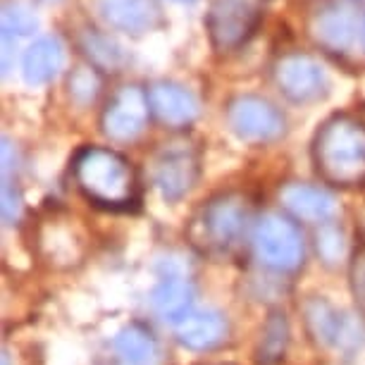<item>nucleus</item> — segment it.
I'll list each match as a JSON object with an SVG mask.
<instances>
[{
    "instance_id": "39448f33",
    "label": "nucleus",
    "mask_w": 365,
    "mask_h": 365,
    "mask_svg": "<svg viewBox=\"0 0 365 365\" xmlns=\"http://www.w3.org/2000/svg\"><path fill=\"white\" fill-rule=\"evenodd\" d=\"M308 334L320 346H334L341 351H356L365 344V325L356 315L336 311L325 299H311L303 308Z\"/></svg>"
},
{
    "instance_id": "5701e85b",
    "label": "nucleus",
    "mask_w": 365,
    "mask_h": 365,
    "mask_svg": "<svg viewBox=\"0 0 365 365\" xmlns=\"http://www.w3.org/2000/svg\"><path fill=\"white\" fill-rule=\"evenodd\" d=\"M101 88V79L91 67H77L70 77V96L77 106H88L96 101Z\"/></svg>"
},
{
    "instance_id": "f03ea898",
    "label": "nucleus",
    "mask_w": 365,
    "mask_h": 365,
    "mask_svg": "<svg viewBox=\"0 0 365 365\" xmlns=\"http://www.w3.org/2000/svg\"><path fill=\"white\" fill-rule=\"evenodd\" d=\"M74 179L88 201L103 208L127 210L139 201V179L132 163L110 148H81L74 158Z\"/></svg>"
},
{
    "instance_id": "2eb2a0df",
    "label": "nucleus",
    "mask_w": 365,
    "mask_h": 365,
    "mask_svg": "<svg viewBox=\"0 0 365 365\" xmlns=\"http://www.w3.org/2000/svg\"><path fill=\"white\" fill-rule=\"evenodd\" d=\"M98 12L106 24L132 36L150 31L160 19L155 0H98Z\"/></svg>"
},
{
    "instance_id": "6ab92c4d",
    "label": "nucleus",
    "mask_w": 365,
    "mask_h": 365,
    "mask_svg": "<svg viewBox=\"0 0 365 365\" xmlns=\"http://www.w3.org/2000/svg\"><path fill=\"white\" fill-rule=\"evenodd\" d=\"M289 346V322L284 313H272L265 320L263 329H260V341H258V363L260 365H274L279 363L287 354Z\"/></svg>"
},
{
    "instance_id": "f257e3e1",
    "label": "nucleus",
    "mask_w": 365,
    "mask_h": 365,
    "mask_svg": "<svg viewBox=\"0 0 365 365\" xmlns=\"http://www.w3.org/2000/svg\"><path fill=\"white\" fill-rule=\"evenodd\" d=\"M313 163L318 175L334 187L365 184V125L351 115L322 122L313 139Z\"/></svg>"
},
{
    "instance_id": "f3484780",
    "label": "nucleus",
    "mask_w": 365,
    "mask_h": 365,
    "mask_svg": "<svg viewBox=\"0 0 365 365\" xmlns=\"http://www.w3.org/2000/svg\"><path fill=\"white\" fill-rule=\"evenodd\" d=\"M65 63V51L60 46L58 38L43 36L26 48L24 58H22V74L24 81L31 86L46 84L53 77H58V72L63 70Z\"/></svg>"
},
{
    "instance_id": "a211bd4d",
    "label": "nucleus",
    "mask_w": 365,
    "mask_h": 365,
    "mask_svg": "<svg viewBox=\"0 0 365 365\" xmlns=\"http://www.w3.org/2000/svg\"><path fill=\"white\" fill-rule=\"evenodd\" d=\"M115 356L120 365H158L160 358V346L148 327L139 325H127L113 341Z\"/></svg>"
},
{
    "instance_id": "ddd939ff",
    "label": "nucleus",
    "mask_w": 365,
    "mask_h": 365,
    "mask_svg": "<svg viewBox=\"0 0 365 365\" xmlns=\"http://www.w3.org/2000/svg\"><path fill=\"white\" fill-rule=\"evenodd\" d=\"M150 113L163 122L165 127L179 129L196 120L198 101L189 88L172 84V81H158L148 88Z\"/></svg>"
},
{
    "instance_id": "6e6552de",
    "label": "nucleus",
    "mask_w": 365,
    "mask_h": 365,
    "mask_svg": "<svg viewBox=\"0 0 365 365\" xmlns=\"http://www.w3.org/2000/svg\"><path fill=\"white\" fill-rule=\"evenodd\" d=\"M150 103L148 91L139 86H122L113 98L108 101L101 117L103 134L117 143H129L139 139L148 125Z\"/></svg>"
},
{
    "instance_id": "4468645a",
    "label": "nucleus",
    "mask_w": 365,
    "mask_h": 365,
    "mask_svg": "<svg viewBox=\"0 0 365 365\" xmlns=\"http://www.w3.org/2000/svg\"><path fill=\"white\" fill-rule=\"evenodd\" d=\"M282 205L292 212L296 220L303 222H318L325 225L332 220L336 210L334 196L327 189L313 187V184H303V182H292L279 191Z\"/></svg>"
},
{
    "instance_id": "1a4fd4ad",
    "label": "nucleus",
    "mask_w": 365,
    "mask_h": 365,
    "mask_svg": "<svg viewBox=\"0 0 365 365\" xmlns=\"http://www.w3.org/2000/svg\"><path fill=\"white\" fill-rule=\"evenodd\" d=\"M274 81L294 103H313L327 93L329 81L318 60L303 53H289L274 63Z\"/></svg>"
},
{
    "instance_id": "423d86ee",
    "label": "nucleus",
    "mask_w": 365,
    "mask_h": 365,
    "mask_svg": "<svg viewBox=\"0 0 365 365\" xmlns=\"http://www.w3.org/2000/svg\"><path fill=\"white\" fill-rule=\"evenodd\" d=\"M198 170V150L187 141H172L158 150L153 182L165 201H179L194 189Z\"/></svg>"
},
{
    "instance_id": "bb28decb",
    "label": "nucleus",
    "mask_w": 365,
    "mask_h": 365,
    "mask_svg": "<svg viewBox=\"0 0 365 365\" xmlns=\"http://www.w3.org/2000/svg\"><path fill=\"white\" fill-rule=\"evenodd\" d=\"M182 3H189V0H182Z\"/></svg>"
},
{
    "instance_id": "4be33fe9",
    "label": "nucleus",
    "mask_w": 365,
    "mask_h": 365,
    "mask_svg": "<svg viewBox=\"0 0 365 365\" xmlns=\"http://www.w3.org/2000/svg\"><path fill=\"white\" fill-rule=\"evenodd\" d=\"M36 17L22 3H8L3 10V38L10 41L12 36H29L36 29Z\"/></svg>"
},
{
    "instance_id": "20e7f679",
    "label": "nucleus",
    "mask_w": 365,
    "mask_h": 365,
    "mask_svg": "<svg viewBox=\"0 0 365 365\" xmlns=\"http://www.w3.org/2000/svg\"><path fill=\"white\" fill-rule=\"evenodd\" d=\"M253 251L260 265L279 274L296 272L306 260L301 230L279 212H267L256 222Z\"/></svg>"
},
{
    "instance_id": "0eeeda50",
    "label": "nucleus",
    "mask_w": 365,
    "mask_h": 365,
    "mask_svg": "<svg viewBox=\"0 0 365 365\" xmlns=\"http://www.w3.org/2000/svg\"><path fill=\"white\" fill-rule=\"evenodd\" d=\"M227 122L239 139L251 143L277 141L287 129L279 110L258 96H237L227 106Z\"/></svg>"
},
{
    "instance_id": "dca6fc26",
    "label": "nucleus",
    "mask_w": 365,
    "mask_h": 365,
    "mask_svg": "<svg viewBox=\"0 0 365 365\" xmlns=\"http://www.w3.org/2000/svg\"><path fill=\"white\" fill-rule=\"evenodd\" d=\"M177 339L191 351H210L227 339V318L215 308L191 311L177 322Z\"/></svg>"
},
{
    "instance_id": "b1692460",
    "label": "nucleus",
    "mask_w": 365,
    "mask_h": 365,
    "mask_svg": "<svg viewBox=\"0 0 365 365\" xmlns=\"http://www.w3.org/2000/svg\"><path fill=\"white\" fill-rule=\"evenodd\" d=\"M22 217V194L10 177H3V220L5 225H17Z\"/></svg>"
},
{
    "instance_id": "9d476101",
    "label": "nucleus",
    "mask_w": 365,
    "mask_h": 365,
    "mask_svg": "<svg viewBox=\"0 0 365 365\" xmlns=\"http://www.w3.org/2000/svg\"><path fill=\"white\" fill-rule=\"evenodd\" d=\"M256 22L258 15L251 0H212L205 26L217 51H234L249 41Z\"/></svg>"
},
{
    "instance_id": "412c9836",
    "label": "nucleus",
    "mask_w": 365,
    "mask_h": 365,
    "mask_svg": "<svg viewBox=\"0 0 365 365\" xmlns=\"http://www.w3.org/2000/svg\"><path fill=\"white\" fill-rule=\"evenodd\" d=\"M84 48H86L88 58L98 67H103V70L117 72L125 65V53H122V48L117 46L115 41H110L108 36H103V34H88L84 38Z\"/></svg>"
},
{
    "instance_id": "7ed1b4c3",
    "label": "nucleus",
    "mask_w": 365,
    "mask_h": 365,
    "mask_svg": "<svg viewBox=\"0 0 365 365\" xmlns=\"http://www.w3.org/2000/svg\"><path fill=\"white\" fill-rule=\"evenodd\" d=\"M249 201L241 194H222L210 198L198 210V215L191 222L189 237L203 253L225 256L239 246V241L249 230Z\"/></svg>"
},
{
    "instance_id": "f8f14e48",
    "label": "nucleus",
    "mask_w": 365,
    "mask_h": 365,
    "mask_svg": "<svg viewBox=\"0 0 365 365\" xmlns=\"http://www.w3.org/2000/svg\"><path fill=\"white\" fill-rule=\"evenodd\" d=\"M194 284L187 274L175 270V267H165L158 284L150 292V306L163 320L177 325L194 311Z\"/></svg>"
},
{
    "instance_id": "9b49d317",
    "label": "nucleus",
    "mask_w": 365,
    "mask_h": 365,
    "mask_svg": "<svg viewBox=\"0 0 365 365\" xmlns=\"http://www.w3.org/2000/svg\"><path fill=\"white\" fill-rule=\"evenodd\" d=\"M311 36L332 53H346L358 36V12L346 0H329L311 17Z\"/></svg>"
},
{
    "instance_id": "a878e982",
    "label": "nucleus",
    "mask_w": 365,
    "mask_h": 365,
    "mask_svg": "<svg viewBox=\"0 0 365 365\" xmlns=\"http://www.w3.org/2000/svg\"><path fill=\"white\" fill-rule=\"evenodd\" d=\"M3 365H10V361H8V356H3Z\"/></svg>"
},
{
    "instance_id": "aec40b11",
    "label": "nucleus",
    "mask_w": 365,
    "mask_h": 365,
    "mask_svg": "<svg viewBox=\"0 0 365 365\" xmlns=\"http://www.w3.org/2000/svg\"><path fill=\"white\" fill-rule=\"evenodd\" d=\"M315 251H318V256L325 265H339L344 256H346V239H344L341 227L334 222L320 225L318 234H315Z\"/></svg>"
},
{
    "instance_id": "393cba45",
    "label": "nucleus",
    "mask_w": 365,
    "mask_h": 365,
    "mask_svg": "<svg viewBox=\"0 0 365 365\" xmlns=\"http://www.w3.org/2000/svg\"><path fill=\"white\" fill-rule=\"evenodd\" d=\"M351 277H354V294L365 306V249H358L354 265H351Z\"/></svg>"
}]
</instances>
